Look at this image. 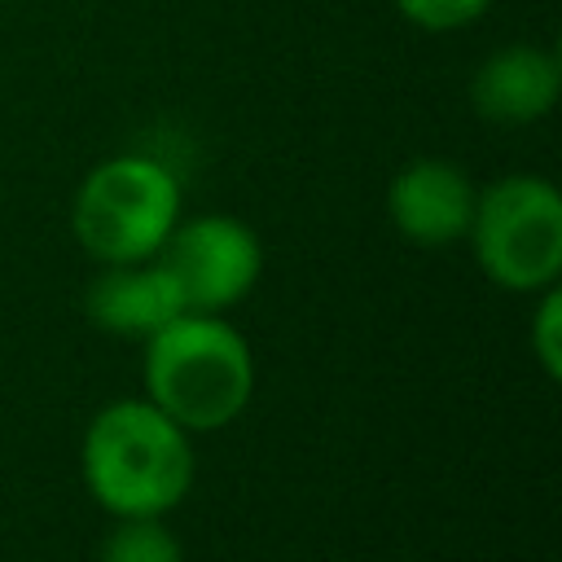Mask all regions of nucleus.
I'll list each match as a JSON object with an SVG mask.
<instances>
[{
	"label": "nucleus",
	"instance_id": "8",
	"mask_svg": "<svg viewBox=\"0 0 562 562\" xmlns=\"http://www.w3.org/2000/svg\"><path fill=\"white\" fill-rule=\"evenodd\" d=\"M184 312L171 277L158 259L140 263H105V272L88 285V316L97 329L119 338H154Z\"/></svg>",
	"mask_w": 562,
	"mask_h": 562
},
{
	"label": "nucleus",
	"instance_id": "7",
	"mask_svg": "<svg viewBox=\"0 0 562 562\" xmlns=\"http://www.w3.org/2000/svg\"><path fill=\"white\" fill-rule=\"evenodd\" d=\"M562 66L540 44H505L479 61L470 79V105L479 119L501 127H522L558 105Z\"/></svg>",
	"mask_w": 562,
	"mask_h": 562
},
{
	"label": "nucleus",
	"instance_id": "9",
	"mask_svg": "<svg viewBox=\"0 0 562 562\" xmlns=\"http://www.w3.org/2000/svg\"><path fill=\"white\" fill-rule=\"evenodd\" d=\"M101 562H184V549L167 531L162 514H140L114 522L101 544Z\"/></svg>",
	"mask_w": 562,
	"mask_h": 562
},
{
	"label": "nucleus",
	"instance_id": "11",
	"mask_svg": "<svg viewBox=\"0 0 562 562\" xmlns=\"http://www.w3.org/2000/svg\"><path fill=\"white\" fill-rule=\"evenodd\" d=\"M558 329H562V294L553 285H544V299L531 316V351H536L544 378H562V338H558Z\"/></svg>",
	"mask_w": 562,
	"mask_h": 562
},
{
	"label": "nucleus",
	"instance_id": "4",
	"mask_svg": "<svg viewBox=\"0 0 562 562\" xmlns=\"http://www.w3.org/2000/svg\"><path fill=\"white\" fill-rule=\"evenodd\" d=\"M465 237L496 285L544 290L562 272V198L544 176H505L474 198Z\"/></svg>",
	"mask_w": 562,
	"mask_h": 562
},
{
	"label": "nucleus",
	"instance_id": "10",
	"mask_svg": "<svg viewBox=\"0 0 562 562\" xmlns=\"http://www.w3.org/2000/svg\"><path fill=\"white\" fill-rule=\"evenodd\" d=\"M400 18L422 26V31H461L470 22H479L492 0H395Z\"/></svg>",
	"mask_w": 562,
	"mask_h": 562
},
{
	"label": "nucleus",
	"instance_id": "3",
	"mask_svg": "<svg viewBox=\"0 0 562 562\" xmlns=\"http://www.w3.org/2000/svg\"><path fill=\"white\" fill-rule=\"evenodd\" d=\"M180 220V180L171 167L145 154H119L97 162L70 206L79 246L101 263L154 259Z\"/></svg>",
	"mask_w": 562,
	"mask_h": 562
},
{
	"label": "nucleus",
	"instance_id": "1",
	"mask_svg": "<svg viewBox=\"0 0 562 562\" xmlns=\"http://www.w3.org/2000/svg\"><path fill=\"white\" fill-rule=\"evenodd\" d=\"M83 483L114 518L167 514L193 483L189 430L149 400H119L83 435Z\"/></svg>",
	"mask_w": 562,
	"mask_h": 562
},
{
	"label": "nucleus",
	"instance_id": "2",
	"mask_svg": "<svg viewBox=\"0 0 562 562\" xmlns=\"http://www.w3.org/2000/svg\"><path fill=\"white\" fill-rule=\"evenodd\" d=\"M145 342L149 404H158L176 426L220 430L250 404V347L215 312H180Z\"/></svg>",
	"mask_w": 562,
	"mask_h": 562
},
{
	"label": "nucleus",
	"instance_id": "6",
	"mask_svg": "<svg viewBox=\"0 0 562 562\" xmlns=\"http://www.w3.org/2000/svg\"><path fill=\"white\" fill-rule=\"evenodd\" d=\"M474 184L461 167L443 158H413L395 171L386 189V211L400 237L417 246H448L470 233L474 215Z\"/></svg>",
	"mask_w": 562,
	"mask_h": 562
},
{
	"label": "nucleus",
	"instance_id": "5",
	"mask_svg": "<svg viewBox=\"0 0 562 562\" xmlns=\"http://www.w3.org/2000/svg\"><path fill=\"white\" fill-rule=\"evenodd\" d=\"M158 268L171 277L184 312H220L246 299L263 272V246L250 224L233 215L176 220L158 246Z\"/></svg>",
	"mask_w": 562,
	"mask_h": 562
}]
</instances>
